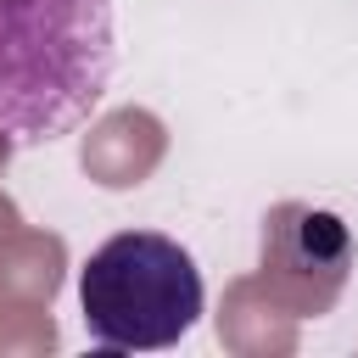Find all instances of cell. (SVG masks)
Returning <instances> with one entry per match:
<instances>
[{
    "label": "cell",
    "mask_w": 358,
    "mask_h": 358,
    "mask_svg": "<svg viewBox=\"0 0 358 358\" xmlns=\"http://www.w3.org/2000/svg\"><path fill=\"white\" fill-rule=\"evenodd\" d=\"M112 67V0H0V145H50L90 123Z\"/></svg>",
    "instance_id": "obj_1"
},
{
    "label": "cell",
    "mask_w": 358,
    "mask_h": 358,
    "mask_svg": "<svg viewBox=\"0 0 358 358\" xmlns=\"http://www.w3.org/2000/svg\"><path fill=\"white\" fill-rule=\"evenodd\" d=\"M201 268L162 229H117L78 268V313L95 347L162 352L201 319Z\"/></svg>",
    "instance_id": "obj_2"
},
{
    "label": "cell",
    "mask_w": 358,
    "mask_h": 358,
    "mask_svg": "<svg viewBox=\"0 0 358 358\" xmlns=\"http://www.w3.org/2000/svg\"><path fill=\"white\" fill-rule=\"evenodd\" d=\"M352 257V235L336 213H313V207H280L274 229L263 235V268H274L280 280H302L313 268L324 274H347Z\"/></svg>",
    "instance_id": "obj_3"
}]
</instances>
